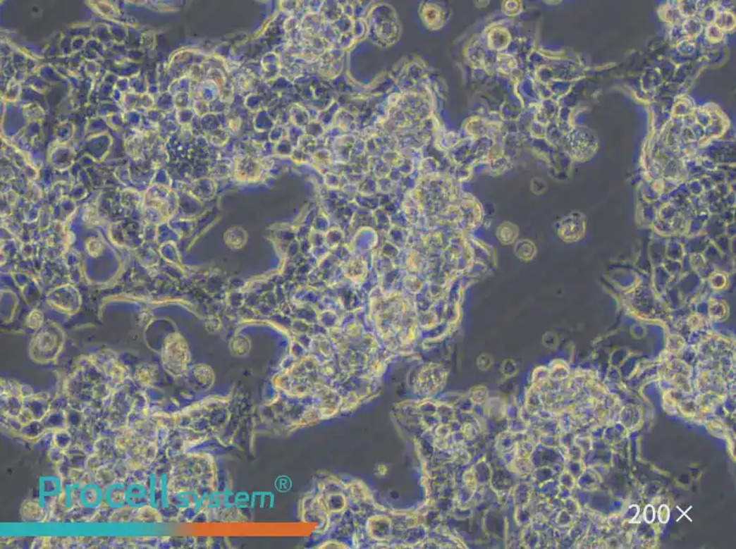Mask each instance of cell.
I'll return each mask as SVG.
<instances>
[{
  "instance_id": "obj_1",
  "label": "cell",
  "mask_w": 736,
  "mask_h": 549,
  "mask_svg": "<svg viewBox=\"0 0 736 549\" xmlns=\"http://www.w3.org/2000/svg\"><path fill=\"white\" fill-rule=\"evenodd\" d=\"M64 481L57 475L39 477L36 502L41 506L45 517L53 510L55 502L60 501Z\"/></svg>"
},
{
  "instance_id": "obj_2",
  "label": "cell",
  "mask_w": 736,
  "mask_h": 549,
  "mask_svg": "<svg viewBox=\"0 0 736 549\" xmlns=\"http://www.w3.org/2000/svg\"><path fill=\"white\" fill-rule=\"evenodd\" d=\"M104 505V487L97 480H81L78 506L82 510L94 511Z\"/></svg>"
},
{
  "instance_id": "obj_3",
  "label": "cell",
  "mask_w": 736,
  "mask_h": 549,
  "mask_svg": "<svg viewBox=\"0 0 736 549\" xmlns=\"http://www.w3.org/2000/svg\"><path fill=\"white\" fill-rule=\"evenodd\" d=\"M149 492L147 480H131L125 487V504L128 509L142 510L149 506Z\"/></svg>"
},
{
  "instance_id": "obj_4",
  "label": "cell",
  "mask_w": 736,
  "mask_h": 549,
  "mask_svg": "<svg viewBox=\"0 0 736 549\" xmlns=\"http://www.w3.org/2000/svg\"><path fill=\"white\" fill-rule=\"evenodd\" d=\"M125 487L124 481L114 480L104 487V506L112 510L127 507L125 504Z\"/></svg>"
},
{
  "instance_id": "obj_5",
  "label": "cell",
  "mask_w": 736,
  "mask_h": 549,
  "mask_svg": "<svg viewBox=\"0 0 736 549\" xmlns=\"http://www.w3.org/2000/svg\"><path fill=\"white\" fill-rule=\"evenodd\" d=\"M644 517H645L646 522L651 524L655 519V510L652 505L646 506L645 512H644Z\"/></svg>"
},
{
  "instance_id": "obj_6",
  "label": "cell",
  "mask_w": 736,
  "mask_h": 549,
  "mask_svg": "<svg viewBox=\"0 0 736 549\" xmlns=\"http://www.w3.org/2000/svg\"><path fill=\"white\" fill-rule=\"evenodd\" d=\"M664 518H666V522L670 519V510H668L666 505H662L659 508V519H661V522L664 523Z\"/></svg>"
}]
</instances>
